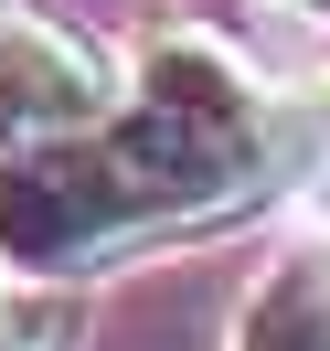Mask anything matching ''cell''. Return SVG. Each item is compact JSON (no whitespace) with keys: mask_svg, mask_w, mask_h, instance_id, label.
Wrapping results in <instances>:
<instances>
[{"mask_svg":"<svg viewBox=\"0 0 330 351\" xmlns=\"http://www.w3.org/2000/svg\"><path fill=\"white\" fill-rule=\"evenodd\" d=\"M256 160H266L256 128H202V117H171V107H117L86 138L0 160V256L32 266V277H75V266L117 256L139 234L235 213Z\"/></svg>","mask_w":330,"mask_h":351,"instance_id":"obj_1","label":"cell"},{"mask_svg":"<svg viewBox=\"0 0 330 351\" xmlns=\"http://www.w3.org/2000/svg\"><path fill=\"white\" fill-rule=\"evenodd\" d=\"M117 117V75L96 43H75L43 11H0V160L54 149V138H86Z\"/></svg>","mask_w":330,"mask_h":351,"instance_id":"obj_2","label":"cell"},{"mask_svg":"<svg viewBox=\"0 0 330 351\" xmlns=\"http://www.w3.org/2000/svg\"><path fill=\"white\" fill-rule=\"evenodd\" d=\"M139 107H171V117H202V128H256L266 86L224 32H150L139 43Z\"/></svg>","mask_w":330,"mask_h":351,"instance_id":"obj_3","label":"cell"},{"mask_svg":"<svg viewBox=\"0 0 330 351\" xmlns=\"http://www.w3.org/2000/svg\"><path fill=\"white\" fill-rule=\"evenodd\" d=\"M0 351H75L64 298H0Z\"/></svg>","mask_w":330,"mask_h":351,"instance_id":"obj_4","label":"cell"},{"mask_svg":"<svg viewBox=\"0 0 330 351\" xmlns=\"http://www.w3.org/2000/svg\"><path fill=\"white\" fill-rule=\"evenodd\" d=\"M287 11H330V0H287Z\"/></svg>","mask_w":330,"mask_h":351,"instance_id":"obj_5","label":"cell"},{"mask_svg":"<svg viewBox=\"0 0 330 351\" xmlns=\"http://www.w3.org/2000/svg\"><path fill=\"white\" fill-rule=\"evenodd\" d=\"M320 117H330V75H320Z\"/></svg>","mask_w":330,"mask_h":351,"instance_id":"obj_6","label":"cell"}]
</instances>
